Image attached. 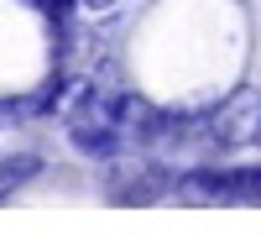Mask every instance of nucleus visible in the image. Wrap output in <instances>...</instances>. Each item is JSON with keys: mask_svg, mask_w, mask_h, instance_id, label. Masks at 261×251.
I'll list each match as a JSON object with an SVG mask.
<instances>
[{"mask_svg": "<svg viewBox=\"0 0 261 251\" xmlns=\"http://www.w3.org/2000/svg\"><path fill=\"white\" fill-rule=\"evenodd\" d=\"M178 194L193 204H261V162L251 167H193L178 178Z\"/></svg>", "mask_w": 261, "mask_h": 251, "instance_id": "nucleus-1", "label": "nucleus"}, {"mask_svg": "<svg viewBox=\"0 0 261 251\" xmlns=\"http://www.w3.org/2000/svg\"><path fill=\"white\" fill-rule=\"evenodd\" d=\"M256 131H261V89L256 84H241V89L230 99H220V110L199 126V136L214 141V146H246V141H256Z\"/></svg>", "mask_w": 261, "mask_h": 251, "instance_id": "nucleus-2", "label": "nucleus"}, {"mask_svg": "<svg viewBox=\"0 0 261 251\" xmlns=\"http://www.w3.org/2000/svg\"><path fill=\"white\" fill-rule=\"evenodd\" d=\"M167 188H178V178L162 173L157 162H141V173H130L115 183V199H130V204H151V199H162Z\"/></svg>", "mask_w": 261, "mask_h": 251, "instance_id": "nucleus-3", "label": "nucleus"}, {"mask_svg": "<svg viewBox=\"0 0 261 251\" xmlns=\"http://www.w3.org/2000/svg\"><path fill=\"white\" fill-rule=\"evenodd\" d=\"M37 173H42V157L37 152H6V157H0V199L16 194V188L27 178H37Z\"/></svg>", "mask_w": 261, "mask_h": 251, "instance_id": "nucleus-4", "label": "nucleus"}, {"mask_svg": "<svg viewBox=\"0 0 261 251\" xmlns=\"http://www.w3.org/2000/svg\"><path fill=\"white\" fill-rule=\"evenodd\" d=\"M84 6H110V0H84Z\"/></svg>", "mask_w": 261, "mask_h": 251, "instance_id": "nucleus-5", "label": "nucleus"}, {"mask_svg": "<svg viewBox=\"0 0 261 251\" xmlns=\"http://www.w3.org/2000/svg\"><path fill=\"white\" fill-rule=\"evenodd\" d=\"M256 141H261V131H256Z\"/></svg>", "mask_w": 261, "mask_h": 251, "instance_id": "nucleus-6", "label": "nucleus"}]
</instances>
